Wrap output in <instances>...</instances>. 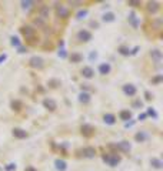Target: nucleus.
Returning <instances> with one entry per match:
<instances>
[{"label":"nucleus","mask_w":163,"mask_h":171,"mask_svg":"<svg viewBox=\"0 0 163 171\" xmlns=\"http://www.w3.org/2000/svg\"><path fill=\"white\" fill-rule=\"evenodd\" d=\"M129 21L132 23V26L135 27V29H137V26H139V23H137V19H136V14L132 11L130 14H129Z\"/></svg>","instance_id":"4be33fe9"},{"label":"nucleus","mask_w":163,"mask_h":171,"mask_svg":"<svg viewBox=\"0 0 163 171\" xmlns=\"http://www.w3.org/2000/svg\"><path fill=\"white\" fill-rule=\"evenodd\" d=\"M6 168H7L9 171H11V170H14V168H16V166H14V164H9V166L6 167Z\"/></svg>","instance_id":"c9c22d12"},{"label":"nucleus","mask_w":163,"mask_h":171,"mask_svg":"<svg viewBox=\"0 0 163 171\" xmlns=\"http://www.w3.org/2000/svg\"><path fill=\"white\" fill-rule=\"evenodd\" d=\"M133 124H135V121H130V123H126V124H125V127H126V128H129V127L133 126Z\"/></svg>","instance_id":"ea45409f"},{"label":"nucleus","mask_w":163,"mask_h":171,"mask_svg":"<svg viewBox=\"0 0 163 171\" xmlns=\"http://www.w3.org/2000/svg\"><path fill=\"white\" fill-rule=\"evenodd\" d=\"M20 32H22L23 37H25L26 40H33V39H34V36H36L34 29H33V27H30V26H23L22 29H20Z\"/></svg>","instance_id":"f257e3e1"},{"label":"nucleus","mask_w":163,"mask_h":171,"mask_svg":"<svg viewBox=\"0 0 163 171\" xmlns=\"http://www.w3.org/2000/svg\"><path fill=\"white\" fill-rule=\"evenodd\" d=\"M162 80V76H158V77H155V78H153V83H159V81H160Z\"/></svg>","instance_id":"f704fd0d"},{"label":"nucleus","mask_w":163,"mask_h":171,"mask_svg":"<svg viewBox=\"0 0 163 171\" xmlns=\"http://www.w3.org/2000/svg\"><path fill=\"white\" fill-rule=\"evenodd\" d=\"M33 4V2H22V7L23 9H30Z\"/></svg>","instance_id":"7c9ffc66"},{"label":"nucleus","mask_w":163,"mask_h":171,"mask_svg":"<svg viewBox=\"0 0 163 171\" xmlns=\"http://www.w3.org/2000/svg\"><path fill=\"white\" fill-rule=\"evenodd\" d=\"M82 74H83V77H86V78H92L93 76H95V70H93L92 67H83Z\"/></svg>","instance_id":"9d476101"},{"label":"nucleus","mask_w":163,"mask_h":171,"mask_svg":"<svg viewBox=\"0 0 163 171\" xmlns=\"http://www.w3.org/2000/svg\"><path fill=\"white\" fill-rule=\"evenodd\" d=\"M90 26H92V27H97V26H99V24H97V23H96V21H92V23H90Z\"/></svg>","instance_id":"c03bdc74"},{"label":"nucleus","mask_w":163,"mask_h":171,"mask_svg":"<svg viewBox=\"0 0 163 171\" xmlns=\"http://www.w3.org/2000/svg\"><path fill=\"white\" fill-rule=\"evenodd\" d=\"M144 96H146V99H147V100H150V99H152V96H150V93H149V91H146V93H144Z\"/></svg>","instance_id":"37998d69"},{"label":"nucleus","mask_w":163,"mask_h":171,"mask_svg":"<svg viewBox=\"0 0 163 171\" xmlns=\"http://www.w3.org/2000/svg\"><path fill=\"white\" fill-rule=\"evenodd\" d=\"M150 164H152L155 168H162L163 167V163L159 160V158H152V160H150Z\"/></svg>","instance_id":"b1692460"},{"label":"nucleus","mask_w":163,"mask_h":171,"mask_svg":"<svg viewBox=\"0 0 163 171\" xmlns=\"http://www.w3.org/2000/svg\"><path fill=\"white\" fill-rule=\"evenodd\" d=\"M116 147L119 150H122L123 152H129L130 151V144H129V141H120V143H117Z\"/></svg>","instance_id":"9b49d317"},{"label":"nucleus","mask_w":163,"mask_h":171,"mask_svg":"<svg viewBox=\"0 0 163 171\" xmlns=\"http://www.w3.org/2000/svg\"><path fill=\"white\" fill-rule=\"evenodd\" d=\"M147 114L152 115V117H155V118H158V113H156L155 110L152 108V107H150V108H147Z\"/></svg>","instance_id":"c756f323"},{"label":"nucleus","mask_w":163,"mask_h":171,"mask_svg":"<svg viewBox=\"0 0 163 171\" xmlns=\"http://www.w3.org/2000/svg\"><path fill=\"white\" fill-rule=\"evenodd\" d=\"M11 107H13V110H16V111H19L20 110V107H22V103L20 101H11Z\"/></svg>","instance_id":"bb28decb"},{"label":"nucleus","mask_w":163,"mask_h":171,"mask_svg":"<svg viewBox=\"0 0 163 171\" xmlns=\"http://www.w3.org/2000/svg\"><path fill=\"white\" fill-rule=\"evenodd\" d=\"M119 53L123 54V56H129V54H130V50H129L126 46H122V47H119Z\"/></svg>","instance_id":"393cba45"},{"label":"nucleus","mask_w":163,"mask_h":171,"mask_svg":"<svg viewBox=\"0 0 163 171\" xmlns=\"http://www.w3.org/2000/svg\"><path fill=\"white\" fill-rule=\"evenodd\" d=\"M97 57V53H90V60H95Z\"/></svg>","instance_id":"4c0bfd02"},{"label":"nucleus","mask_w":163,"mask_h":171,"mask_svg":"<svg viewBox=\"0 0 163 171\" xmlns=\"http://www.w3.org/2000/svg\"><path fill=\"white\" fill-rule=\"evenodd\" d=\"M59 56L62 57V59H66V57H67V53H66V50H65V48H62V50L59 51Z\"/></svg>","instance_id":"2f4dec72"},{"label":"nucleus","mask_w":163,"mask_h":171,"mask_svg":"<svg viewBox=\"0 0 163 171\" xmlns=\"http://www.w3.org/2000/svg\"><path fill=\"white\" fill-rule=\"evenodd\" d=\"M103 120H104V123H106V124H114L116 118H114V115H113V114H104Z\"/></svg>","instance_id":"5701e85b"},{"label":"nucleus","mask_w":163,"mask_h":171,"mask_svg":"<svg viewBox=\"0 0 163 171\" xmlns=\"http://www.w3.org/2000/svg\"><path fill=\"white\" fill-rule=\"evenodd\" d=\"M25 171H37V170H36L34 167H32V166H30V167H26V170H25Z\"/></svg>","instance_id":"58836bf2"},{"label":"nucleus","mask_w":163,"mask_h":171,"mask_svg":"<svg viewBox=\"0 0 163 171\" xmlns=\"http://www.w3.org/2000/svg\"><path fill=\"white\" fill-rule=\"evenodd\" d=\"M6 59H7V54H2V56H0V64H2L3 62H4Z\"/></svg>","instance_id":"72a5a7b5"},{"label":"nucleus","mask_w":163,"mask_h":171,"mask_svg":"<svg viewBox=\"0 0 163 171\" xmlns=\"http://www.w3.org/2000/svg\"><path fill=\"white\" fill-rule=\"evenodd\" d=\"M103 20H104V21H113V20H114V14H113V13L103 14Z\"/></svg>","instance_id":"a878e982"},{"label":"nucleus","mask_w":163,"mask_h":171,"mask_svg":"<svg viewBox=\"0 0 163 171\" xmlns=\"http://www.w3.org/2000/svg\"><path fill=\"white\" fill-rule=\"evenodd\" d=\"M137 50H139V47H135V50L132 51V53H133V54H136V53H137Z\"/></svg>","instance_id":"a18cd8bd"},{"label":"nucleus","mask_w":163,"mask_h":171,"mask_svg":"<svg viewBox=\"0 0 163 171\" xmlns=\"http://www.w3.org/2000/svg\"><path fill=\"white\" fill-rule=\"evenodd\" d=\"M120 160H122V158L119 157V155H103V161L106 164H109V166L110 167H116L117 164L120 163Z\"/></svg>","instance_id":"f03ea898"},{"label":"nucleus","mask_w":163,"mask_h":171,"mask_svg":"<svg viewBox=\"0 0 163 171\" xmlns=\"http://www.w3.org/2000/svg\"><path fill=\"white\" fill-rule=\"evenodd\" d=\"M79 101L80 103H89L90 101V94L89 93H84V91H82V93L79 94Z\"/></svg>","instance_id":"f3484780"},{"label":"nucleus","mask_w":163,"mask_h":171,"mask_svg":"<svg viewBox=\"0 0 163 171\" xmlns=\"http://www.w3.org/2000/svg\"><path fill=\"white\" fill-rule=\"evenodd\" d=\"M82 154H83V157H86V158H93L96 155V150L93 147H86V148L82 150Z\"/></svg>","instance_id":"0eeeda50"},{"label":"nucleus","mask_w":163,"mask_h":171,"mask_svg":"<svg viewBox=\"0 0 163 171\" xmlns=\"http://www.w3.org/2000/svg\"><path fill=\"white\" fill-rule=\"evenodd\" d=\"M82 134L84 137H92L95 134V127L90 126V124H83L82 126Z\"/></svg>","instance_id":"20e7f679"},{"label":"nucleus","mask_w":163,"mask_h":171,"mask_svg":"<svg viewBox=\"0 0 163 171\" xmlns=\"http://www.w3.org/2000/svg\"><path fill=\"white\" fill-rule=\"evenodd\" d=\"M43 106L46 107L47 110H50V111H54V110L57 108L56 101H54V100H52V99H46V100L43 101Z\"/></svg>","instance_id":"6e6552de"},{"label":"nucleus","mask_w":163,"mask_h":171,"mask_svg":"<svg viewBox=\"0 0 163 171\" xmlns=\"http://www.w3.org/2000/svg\"><path fill=\"white\" fill-rule=\"evenodd\" d=\"M146 115H147V114H139V120H140V121L144 120V118H146Z\"/></svg>","instance_id":"a19ab883"},{"label":"nucleus","mask_w":163,"mask_h":171,"mask_svg":"<svg viewBox=\"0 0 163 171\" xmlns=\"http://www.w3.org/2000/svg\"><path fill=\"white\" fill-rule=\"evenodd\" d=\"M139 4H140V2H129V6H135L136 7V6H139Z\"/></svg>","instance_id":"e433bc0d"},{"label":"nucleus","mask_w":163,"mask_h":171,"mask_svg":"<svg viewBox=\"0 0 163 171\" xmlns=\"http://www.w3.org/2000/svg\"><path fill=\"white\" fill-rule=\"evenodd\" d=\"M123 93L127 96H135L136 94V87L133 84H125L123 86Z\"/></svg>","instance_id":"1a4fd4ad"},{"label":"nucleus","mask_w":163,"mask_h":171,"mask_svg":"<svg viewBox=\"0 0 163 171\" xmlns=\"http://www.w3.org/2000/svg\"><path fill=\"white\" fill-rule=\"evenodd\" d=\"M49 13H50L49 6H42V9H40V17L42 19H47V17H49Z\"/></svg>","instance_id":"6ab92c4d"},{"label":"nucleus","mask_w":163,"mask_h":171,"mask_svg":"<svg viewBox=\"0 0 163 171\" xmlns=\"http://www.w3.org/2000/svg\"><path fill=\"white\" fill-rule=\"evenodd\" d=\"M54 166H56V168L59 170V171H65L66 167H67L65 160H56V161H54Z\"/></svg>","instance_id":"a211bd4d"},{"label":"nucleus","mask_w":163,"mask_h":171,"mask_svg":"<svg viewBox=\"0 0 163 171\" xmlns=\"http://www.w3.org/2000/svg\"><path fill=\"white\" fill-rule=\"evenodd\" d=\"M147 10L150 11V13H158V10H159V3L158 2H149L147 3Z\"/></svg>","instance_id":"ddd939ff"},{"label":"nucleus","mask_w":163,"mask_h":171,"mask_svg":"<svg viewBox=\"0 0 163 171\" xmlns=\"http://www.w3.org/2000/svg\"><path fill=\"white\" fill-rule=\"evenodd\" d=\"M150 56H152V59L155 60V63H160V60H162V53H160V50H158V48L152 50V51H150Z\"/></svg>","instance_id":"f8f14e48"},{"label":"nucleus","mask_w":163,"mask_h":171,"mask_svg":"<svg viewBox=\"0 0 163 171\" xmlns=\"http://www.w3.org/2000/svg\"><path fill=\"white\" fill-rule=\"evenodd\" d=\"M11 46H14V47H20V41H19V39L17 37H11Z\"/></svg>","instance_id":"c85d7f7f"},{"label":"nucleus","mask_w":163,"mask_h":171,"mask_svg":"<svg viewBox=\"0 0 163 171\" xmlns=\"http://www.w3.org/2000/svg\"><path fill=\"white\" fill-rule=\"evenodd\" d=\"M19 53H26V48L20 46V47H19Z\"/></svg>","instance_id":"79ce46f5"},{"label":"nucleus","mask_w":163,"mask_h":171,"mask_svg":"<svg viewBox=\"0 0 163 171\" xmlns=\"http://www.w3.org/2000/svg\"><path fill=\"white\" fill-rule=\"evenodd\" d=\"M82 54H79V53H72V56H70V62L72 63H80L82 62Z\"/></svg>","instance_id":"412c9836"},{"label":"nucleus","mask_w":163,"mask_h":171,"mask_svg":"<svg viewBox=\"0 0 163 171\" xmlns=\"http://www.w3.org/2000/svg\"><path fill=\"white\" fill-rule=\"evenodd\" d=\"M13 136L16 137V138H26L27 133L25 130H22V128H14L13 130Z\"/></svg>","instance_id":"2eb2a0df"},{"label":"nucleus","mask_w":163,"mask_h":171,"mask_svg":"<svg viewBox=\"0 0 163 171\" xmlns=\"http://www.w3.org/2000/svg\"><path fill=\"white\" fill-rule=\"evenodd\" d=\"M142 106H143V103H142V101H139V100L133 103V107H137V108H139V107H142Z\"/></svg>","instance_id":"473e14b6"},{"label":"nucleus","mask_w":163,"mask_h":171,"mask_svg":"<svg viewBox=\"0 0 163 171\" xmlns=\"http://www.w3.org/2000/svg\"><path fill=\"white\" fill-rule=\"evenodd\" d=\"M120 118L125 120V121L130 120V118H132V113L129 111V110H123V111H120Z\"/></svg>","instance_id":"aec40b11"},{"label":"nucleus","mask_w":163,"mask_h":171,"mask_svg":"<svg viewBox=\"0 0 163 171\" xmlns=\"http://www.w3.org/2000/svg\"><path fill=\"white\" fill-rule=\"evenodd\" d=\"M99 71H100V74H109V71H110V64L109 63H103L99 66Z\"/></svg>","instance_id":"dca6fc26"},{"label":"nucleus","mask_w":163,"mask_h":171,"mask_svg":"<svg viewBox=\"0 0 163 171\" xmlns=\"http://www.w3.org/2000/svg\"><path fill=\"white\" fill-rule=\"evenodd\" d=\"M87 13H89V11H87L86 9H84V10H80L79 13H77V19H79V20L80 19H84V17L87 16Z\"/></svg>","instance_id":"cd10ccee"},{"label":"nucleus","mask_w":163,"mask_h":171,"mask_svg":"<svg viewBox=\"0 0 163 171\" xmlns=\"http://www.w3.org/2000/svg\"><path fill=\"white\" fill-rule=\"evenodd\" d=\"M29 64L33 67V69H43L44 62H43V59H42V57H39V56H33L32 59L29 60Z\"/></svg>","instance_id":"7ed1b4c3"},{"label":"nucleus","mask_w":163,"mask_h":171,"mask_svg":"<svg viewBox=\"0 0 163 171\" xmlns=\"http://www.w3.org/2000/svg\"><path fill=\"white\" fill-rule=\"evenodd\" d=\"M57 16L62 17V19H66V17H69V10L65 7L63 4H57Z\"/></svg>","instance_id":"423d86ee"},{"label":"nucleus","mask_w":163,"mask_h":171,"mask_svg":"<svg viewBox=\"0 0 163 171\" xmlns=\"http://www.w3.org/2000/svg\"><path fill=\"white\" fill-rule=\"evenodd\" d=\"M77 39H79L80 41H89V40H92V34H90L87 30H80V32L77 33Z\"/></svg>","instance_id":"39448f33"},{"label":"nucleus","mask_w":163,"mask_h":171,"mask_svg":"<svg viewBox=\"0 0 163 171\" xmlns=\"http://www.w3.org/2000/svg\"><path fill=\"white\" fill-rule=\"evenodd\" d=\"M147 138H149V134L144 133V131H140V133H137V134L135 136V140H136V141H139V143L146 141Z\"/></svg>","instance_id":"4468645a"}]
</instances>
